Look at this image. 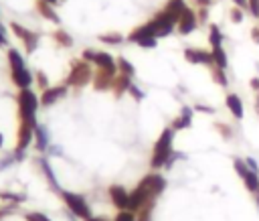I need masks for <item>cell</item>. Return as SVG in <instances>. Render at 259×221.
I'll return each instance as SVG.
<instances>
[{"instance_id": "60d3db41", "label": "cell", "mask_w": 259, "mask_h": 221, "mask_svg": "<svg viewBox=\"0 0 259 221\" xmlns=\"http://www.w3.org/2000/svg\"><path fill=\"white\" fill-rule=\"evenodd\" d=\"M217 128L223 132L225 138H231V128H229V126H225V124H217Z\"/></svg>"}, {"instance_id": "74e56055", "label": "cell", "mask_w": 259, "mask_h": 221, "mask_svg": "<svg viewBox=\"0 0 259 221\" xmlns=\"http://www.w3.org/2000/svg\"><path fill=\"white\" fill-rule=\"evenodd\" d=\"M247 6L251 8L253 16H257V18H259V0H247Z\"/></svg>"}, {"instance_id": "30bf717a", "label": "cell", "mask_w": 259, "mask_h": 221, "mask_svg": "<svg viewBox=\"0 0 259 221\" xmlns=\"http://www.w3.org/2000/svg\"><path fill=\"white\" fill-rule=\"evenodd\" d=\"M176 26H178V30H180L182 34H190V32L196 28V14L192 12V8L186 6V8L182 10V14H180Z\"/></svg>"}, {"instance_id": "bcb514c9", "label": "cell", "mask_w": 259, "mask_h": 221, "mask_svg": "<svg viewBox=\"0 0 259 221\" xmlns=\"http://www.w3.org/2000/svg\"><path fill=\"white\" fill-rule=\"evenodd\" d=\"M198 18H200V20H204V18H206V8H200V12H198Z\"/></svg>"}, {"instance_id": "b9f144b4", "label": "cell", "mask_w": 259, "mask_h": 221, "mask_svg": "<svg viewBox=\"0 0 259 221\" xmlns=\"http://www.w3.org/2000/svg\"><path fill=\"white\" fill-rule=\"evenodd\" d=\"M245 162H247V166H249V168H251L253 172H257V174H259V166H257V162H255L253 158H247Z\"/></svg>"}, {"instance_id": "f907efd6", "label": "cell", "mask_w": 259, "mask_h": 221, "mask_svg": "<svg viewBox=\"0 0 259 221\" xmlns=\"http://www.w3.org/2000/svg\"><path fill=\"white\" fill-rule=\"evenodd\" d=\"M0 45H4V36H2V32H0Z\"/></svg>"}, {"instance_id": "11a10c76", "label": "cell", "mask_w": 259, "mask_h": 221, "mask_svg": "<svg viewBox=\"0 0 259 221\" xmlns=\"http://www.w3.org/2000/svg\"><path fill=\"white\" fill-rule=\"evenodd\" d=\"M257 203H259V193H257Z\"/></svg>"}, {"instance_id": "c3c4849f", "label": "cell", "mask_w": 259, "mask_h": 221, "mask_svg": "<svg viewBox=\"0 0 259 221\" xmlns=\"http://www.w3.org/2000/svg\"><path fill=\"white\" fill-rule=\"evenodd\" d=\"M251 34H253V39L259 43V28H253V30H251Z\"/></svg>"}, {"instance_id": "5bb4252c", "label": "cell", "mask_w": 259, "mask_h": 221, "mask_svg": "<svg viewBox=\"0 0 259 221\" xmlns=\"http://www.w3.org/2000/svg\"><path fill=\"white\" fill-rule=\"evenodd\" d=\"M65 95V87H47V89H42V93H40V103L42 105H53L59 97H63Z\"/></svg>"}, {"instance_id": "ffe728a7", "label": "cell", "mask_w": 259, "mask_h": 221, "mask_svg": "<svg viewBox=\"0 0 259 221\" xmlns=\"http://www.w3.org/2000/svg\"><path fill=\"white\" fill-rule=\"evenodd\" d=\"M184 8H186V4H184L182 0H168L166 6H164V12H168V14L178 22V18H180V14H182Z\"/></svg>"}, {"instance_id": "52a82bcc", "label": "cell", "mask_w": 259, "mask_h": 221, "mask_svg": "<svg viewBox=\"0 0 259 221\" xmlns=\"http://www.w3.org/2000/svg\"><path fill=\"white\" fill-rule=\"evenodd\" d=\"M10 28H12V32L24 43V47H26V53H32L34 49H36V43H38V36L34 34V32H30L28 28H24V26H20L18 22H12L10 24Z\"/></svg>"}, {"instance_id": "8d00e7d4", "label": "cell", "mask_w": 259, "mask_h": 221, "mask_svg": "<svg viewBox=\"0 0 259 221\" xmlns=\"http://www.w3.org/2000/svg\"><path fill=\"white\" fill-rule=\"evenodd\" d=\"M36 83H38L40 89H47V87H49V79H47V75H45V73H38V75H36Z\"/></svg>"}, {"instance_id": "e575fe53", "label": "cell", "mask_w": 259, "mask_h": 221, "mask_svg": "<svg viewBox=\"0 0 259 221\" xmlns=\"http://www.w3.org/2000/svg\"><path fill=\"white\" fill-rule=\"evenodd\" d=\"M138 45H140V47H144V49H154V47L158 45V41H156V36H148V39L138 41Z\"/></svg>"}, {"instance_id": "1f68e13d", "label": "cell", "mask_w": 259, "mask_h": 221, "mask_svg": "<svg viewBox=\"0 0 259 221\" xmlns=\"http://www.w3.org/2000/svg\"><path fill=\"white\" fill-rule=\"evenodd\" d=\"M55 39H57L63 47H69V45L73 43V41H71V36H69V32H65V30H61V28H59V30H55Z\"/></svg>"}, {"instance_id": "83f0119b", "label": "cell", "mask_w": 259, "mask_h": 221, "mask_svg": "<svg viewBox=\"0 0 259 221\" xmlns=\"http://www.w3.org/2000/svg\"><path fill=\"white\" fill-rule=\"evenodd\" d=\"M34 138H36V148L45 150L47 148V134L42 128H34Z\"/></svg>"}, {"instance_id": "7c38bea8", "label": "cell", "mask_w": 259, "mask_h": 221, "mask_svg": "<svg viewBox=\"0 0 259 221\" xmlns=\"http://www.w3.org/2000/svg\"><path fill=\"white\" fill-rule=\"evenodd\" d=\"M186 61L190 63H202V65H214L212 61V53L210 51H202V49H186L184 51Z\"/></svg>"}, {"instance_id": "9a60e30c", "label": "cell", "mask_w": 259, "mask_h": 221, "mask_svg": "<svg viewBox=\"0 0 259 221\" xmlns=\"http://www.w3.org/2000/svg\"><path fill=\"white\" fill-rule=\"evenodd\" d=\"M12 81H14L16 87L26 89V87L32 83V75L28 73L26 67H22V69H14V71H12Z\"/></svg>"}, {"instance_id": "f5cc1de1", "label": "cell", "mask_w": 259, "mask_h": 221, "mask_svg": "<svg viewBox=\"0 0 259 221\" xmlns=\"http://www.w3.org/2000/svg\"><path fill=\"white\" fill-rule=\"evenodd\" d=\"M2 142H4V138H2V134H0V146H2Z\"/></svg>"}, {"instance_id": "603a6c76", "label": "cell", "mask_w": 259, "mask_h": 221, "mask_svg": "<svg viewBox=\"0 0 259 221\" xmlns=\"http://www.w3.org/2000/svg\"><path fill=\"white\" fill-rule=\"evenodd\" d=\"M8 63H10V71L24 67V59L20 57V53H18L16 49H10V51H8Z\"/></svg>"}, {"instance_id": "f35d334b", "label": "cell", "mask_w": 259, "mask_h": 221, "mask_svg": "<svg viewBox=\"0 0 259 221\" xmlns=\"http://www.w3.org/2000/svg\"><path fill=\"white\" fill-rule=\"evenodd\" d=\"M231 18H233L235 22H241V20H243V10H241L239 6H235L233 12H231Z\"/></svg>"}, {"instance_id": "d4e9b609", "label": "cell", "mask_w": 259, "mask_h": 221, "mask_svg": "<svg viewBox=\"0 0 259 221\" xmlns=\"http://www.w3.org/2000/svg\"><path fill=\"white\" fill-rule=\"evenodd\" d=\"M117 71L121 73V75H127V77H132L134 73H136V69H134V65L125 59V57H119L117 59Z\"/></svg>"}, {"instance_id": "f546056e", "label": "cell", "mask_w": 259, "mask_h": 221, "mask_svg": "<svg viewBox=\"0 0 259 221\" xmlns=\"http://www.w3.org/2000/svg\"><path fill=\"white\" fill-rule=\"evenodd\" d=\"M99 41L109 43V45H117V43H121L123 39H121V34H119V32H107V34H101V36H99Z\"/></svg>"}, {"instance_id": "6da1fadb", "label": "cell", "mask_w": 259, "mask_h": 221, "mask_svg": "<svg viewBox=\"0 0 259 221\" xmlns=\"http://www.w3.org/2000/svg\"><path fill=\"white\" fill-rule=\"evenodd\" d=\"M172 140H174V130L172 128H166L160 134V138L156 140V144H154V152H152V158H150L152 168L168 166L170 156H172Z\"/></svg>"}, {"instance_id": "db71d44e", "label": "cell", "mask_w": 259, "mask_h": 221, "mask_svg": "<svg viewBox=\"0 0 259 221\" xmlns=\"http://www.w3.org/2000/svg\"><path fill=\"white\" fill-rule=\"evenodd\" d=\"M47 2H49V4H55V2H57V0H47Z\"/></svg>"}, {"instance_id": "7a4b0ae2", "label": "cell", "mask_w": 259, "mask_h": 221, "mask_svg": "<svg viewBox=\"0 0 259 221\" xmlns=\"http://www.w3.org/2000/svg\"><path fill=\"white\" fill-rule=\"evenodd\" d=\"M18 107H20V118H22V122L36 128V124H34V114H36V107H38V97H36V93L30 91L28 87H26V89H20V93H18Z\"/></svg>"}, {"instance_id": "836d02e7", "label": "cell", "mask_w": 259, "mask_h": 221, "mask_svg": "<svg viewBox=\"0 0 259 221\" xmlns=\"http://www.w3.org/2000/svg\"><path fill=\"white\" fill-rule=\"evenodd\" d=\"M40 168H42V172L47 174L49 182H51L53 187H57V180H55V176H53V170H51V166H49V162H47V160H40Z\"/></svg>"}, {"instance_id": "5b68a950", "label": "cell", "mask_w": 259, "mask_h": 221, "mask_svg": "<svg viewBox=\"0 0 259 221\" xmlns=\"http://www.w3.org/2000/svg\"><path fill=\"white\" fill-rule=\"evenodd\" d=\"M140 185H142V187H146V191L156 199L158 195H162V193H164V189H166V178H164L162 174L152 172V174H146V176L140 180Z\"/></svg>"}, {"instance_id": "7dc6e473", "label": "cell", "mask_w": 259, "mask_h": 221, "mask_svg": "<svg viewBox=\"0 0 259 221\" xmlns=\"http://www.w3.org/2000/svg\"><path fill=\"white\" fill-rule=\"evenodd\" d=\"M196 109H202V112H208V114H212V107H206V105H196Z\"/></svg>"}, {"instance_id": "ba28073f", "label": "cell", "mask_w": 259, "mask_h": 221, "mask_svg": "<svg viewBox=\"0 0 259 221\" xmlns=\"http://www.w3.org/2000/svg\"><path fill=\"white\" fill-rule=\"evenodd\" d=\"M107 195H109L111 203H113L119 211H121V209H130V193H127L123 187H119V185H111L109 191H107Z\"/></svg>"}, {"instance_id": "44dd1931", "label": "cell", "mask_w": 259, "mask_h": 221, "mask_svg": "<svg viewBox=\"0 0 259 221\" xmlns=\"http://www.w3.org/2000/svg\"><path fill=\"white\" fill-rule=\"evenodd\" d=\"M93 63H95L99 69H109V71H115V69H117V65L113 63V57H111L109 53H97Z\"/></svg>"}, {"instance_id": "4316f807", "label": "cell", "mask_w": 259, "mask_h": 221, "mask_svg": "<svg viewBox=\"0 0 259 221\" xmlns=\"http://www.w3.org/2000/svg\"><path fill=\"white\" fill-rule=\"evenodd\" d=\"M208 41H210L212 49H214V47H221L223 34H221V30H219V26H217V24H210V34H208Z\"/></svg>"}, {"instance_id": "ee69618b", "label": "cell", "mask_w": 259, "mask_h": 221, "mask_svg": "<svg viewBox=\"0 0 259 221\" xmlns=\"http://www.w3.org/2000/svg\"><path fill=\"white\" fill-rule=\"evenodd\" d=\"M251 87L259 91V79H257V77H253V79H251Z\"/></svg>"}, {"instance_id": "4dcf8cb0", "label": "cell", "mask_w": 259, "mask_h": 221, "mask_svg": "<svg viewBox=\"0 0 259 221\" xmlns=\"http://www.w3.org/2000/svg\"><path fill=\"white\" fill-rule=\"evenodd\" d=\"M113 221H136V213L130 211V209H121V211L115 215Z\"/></svg>"}, {"instance_id": "2e32d148", "label": "cell", "mask_w": 259, "mask_h": 221, "mask_svg": "<svg viewBox=\"0 0 259 221\" xmlns=\"http://www.w3.org/2000/svg\"><path fill=\"white\" fill-rule=\"evenodd\" d=\"M227 107H229V112H231L237 120H241L243 114H245V109H243V101H241V97H239L237 93H229V95H227Z\"/></svg>"}, {"instance_id": "9c48e42d", "label": "cell", "mask_w": 259, "mask_h": 221, "mask_svg": "<svg viewBox=\"0 0 259 221\" xmlns=\"http://www.w3.org/2000/svg\"><path fill=\"white\" fill-rule=\"evenodd\" d=\"M154 22H156V34L158 36H166V34H170L172 32V28L176 26V20L168 14V12H158L156 16H154Z\"/></svg>"}, {"instance_id": "d6986e66", "label": "cell", "mask_w": 259, "mask_h": 221, "mask_svg": "<svg viewBox=\"0 0 259 221\" xmlns=\"http://www.w3.org/2000/svg\"><path fill=\"white\" fill-rule=\"evenodd\" d=\"M190 122H192V109H190V107H182L180 118H176V120L172 122V130L176 132V130L188 128V126H190Z\"/></svg>"}, {"instance_id": "4fadbf2b", "label": "cell", "mask_w": 259, "mask_h": 221, "mask_svg": "<svg viewBox=\"0 0 259 221\" xmlns=\"http://www.w3.org/2000/svg\"><path fill=\"white\" fill-rule=\"evenodd\" d=\"M148 36H156V39H158V34H156V22H154V20L142 24L140 28H134L132 34H130V41H132V43H138V41L148 39Z\"/></svg>"}, {"instance_id": "7bdbcfd3", "label": "cell", "mask_w": 259, "mask_h": 221, "mask_svg": "<svg viewBox=\"0 0 259 221\" xmlns=\"http://www.w3.org/2000/svg\"><path fill=\"white\" fill-rule=\"evenodd\" d=\"M127 91H130V93H132L136 99H140V97H142V91H140L136 85H130V89H127Z\"/></svg>"}, {"instance_id": "cb8c5ba5", "label": "cell", "mask_w": 259, "mask_h": 221, "mask_svg": "<svg viewBox=\"0 0 259 221\" xmlns=\"http://www.w3.org/2000/svg\"><path fill=\"white\" fill-rule=\"evenodd\" d=\"M210 53H212V61H214V67H221V69H225V67H227V53L223 51V47H214Z\"/></svg>"}, {"instance_id": "3957f363", "label": "cell", "mask_w": 259, "mask_h": 221, "mask_svg": "<svg viewBox=\"0 0 259 221\" xmlns=\"http://www.w3.org/2000/svg\"><path fill=\"white\" fill-rule=\"evenodd\" d=\"M89 81H93V71L87 61H75L71 67V73L67 77V85L71 87H85Z\"/></svg>"}, {"instance_id": "7402d4cb", "label": "cell", "mask_w": 259, "mask_h": 221, "mask_svg": "<svg viewBox=\"0 0 259 221\" xmlns=\"http://www.w3.org/2000/svg\"><path fill=\"white\" fill-rule=\"evenodd\" d=\"M243 185H245V189H247L249 193L257 195V193H259V174L253 172V170H249V172L243 176Z\"/></svg>"}, {"instance_id": "f1b7e54d", "label": "cell", "mask_w": 259, "mask_h": 221, "mask_svg": "<svg viewBox=\"0 0 259 221\" xmlns=\"http://www.w3.org/2000/svg\"><path fill=\"white\" fill-rule=\"evenodd\" d=\"M233 166H235V172H237L241 178L251 170V168L247 166V162H245V160H241V158H235V160H233Z\"/></svg>"}, {"instance_id": "ab89813d", "label": "cell", "mask_w": 259, "mask_h": 221, "mask_svg": "<svg viewBox=\"0 0 259 221\" xmlns=\"http://www.w3.org/2000/svg\"><path fill=\"white\" fill-rule=\"evenodd\" d=\"M95 55H97V51L85 49V51H83V61H95Z\"/></svg>"}, {"instance_id": "681fc988", "label": "cell", "mask_w": 259, "mask_h": 221, "mask_svg": "<svg viewBox=\"0 0 259 221\" xmlns=\"http://www.w3.org/2000/svg\"><path fill=\"white\" fill-rule=\"evenodd\" d=\"M85 221H107V219H103V217H93V215H91V217L85 219Z\"/></svg>"}, {"instance_id": "f6af8a7d", "label": "cell", "mask_w": 259, "mask_h": 221, "mask_svg": "<svg viewBox=\"0 0 259 221\" xmlns=\"http://www.w3.org/2000/svg\"><path fill=\"white\" fill-rule=\"evenodd\" d=\"M235 2V6H239V8H245L247 6V0H233Z\"/></svg>"}, {"instance_id": "484cf974", "label": "cell", "mask_w": 259, "mask_h": 221, "mask_svg": "<svg viewBox=\"0 0 259 221\" xmlns=\"http://www.w3.org/2000/svg\"><path fill=\"white\" fill-rule=\"evenodd\" d=\"M154 203H156V201H152V203H148L146 207H142V209L138 211V215H136V221H152V209H154Z\"/></svg>"}, {"instance_id": "d590c367", "label": "cell", "mask_w": 259, "mask_h": 221, "mask_svg": "<svg viewBox=\"0 0 259 221\" xmlns=\"http://www.w3.org/2000/svg\"><path fill=\"white\" fill-rule=\"evenodd\" d=\"M26 221H51V219L47 215H42V213H28Z\"/></svg>"}, {"instance_id": "277c9868", "label": "cell", "mask_w": 259, "mask_h": 221, "mask_svg": "<svg viewBox=\"0 0 259 221\" xmlns=\"http://www.w3.org/2000/svg\"><path fill=\"white\" fill-rule=\"evenodd\" d=\"M63 201H65V205L69 207V211L75 213L77 217H83V219H89V217H91V209H89L87 201H85L81 195L63 191Z\"/></svg>"}, {"instance_id": "ac0fdd59", "label": "cell", "mask_w": 259, "mask_h": 221, "mask_svg": "<svg viewBox=\"0 0 259 221\" xmlns=\"http://www.w3.org/2000/svg\"><path fill=\"white\" fill-rule=\"evenodd\" d=\"M36 8H38V12H40L42 18H47V20H51V22H59V14L53 10V4H49L47 0H38Z\"/></svg>"}, {"instance_id": "e0dca14e", "label": "cell", "mask_w": 259, "mask_h": 221, "mask_svg": "<svg viewBox=\"0 0 259 221\" xmlns=\"http://www.w3.org/2000/svg\"><path fill=\"white\" fill-rule=\"evenodd\" d=\"M130 77L127 75H121V73H117L115 77H113V83H111V89H113V93L119 97L121 93H125L127 89H130Z\"/></svg>"}, {"instance_id": "816d5d0a", "label": "cell", "mask_w": 259, "mask_h": 221, "mask_svg": "<svg viewBox=\"0 0 259 221\" xmlns=\"http://www.w3.org/2000/svg\"><path fill=\"white\" fill-rule=\"evenodd\" d=\"M257 112H259V93H257Z\"/></svg>"}, {"instance_id": "8992f818", "label": "cell", "mask_w": 259, "mask_h": 221, "mask_svg": "<svg viewBox=\"0 0 259 221\" xmlns=\"http://www.w3.org/2000/svg\"><path fill=\"white\" fill-rule=\"evenodd\" d=\"M32 136H34V126L30 124H20L18 128V140H16V158H22V152L28 148V144L32 142Z\"/></svg>"}, {"instance_id": "d6a6232c", "label": "cell", "mask_w": 259, "mask_h": 221, "mask_svg": "<svg viewBox=\"0 0 259 221\" xmlns=\"http://www.w3.org/2000/svg\"><path fill=\"white\" fill-rule=\"evenodd\" d=\"M212 77H214V81H217L219 85H223V87L229 83V81H227V75H225V69H221V67H214Z\"/></svg>"}, {"instance_id": "8fae6325", "label": "cell", "mask_w": 259, "mask_h": 221, "mask_svg": "<svg viewBox=\"0 0 259 221\" xmlns=\"http://www.w3.org/2000/svg\"><path fill=\"white\" fill-rule=\"evenodd\" d=\"M113 77H115V71H109V69H99L97 73H93V87H95L97 91L111 89Z\"/></svg>"}]
</instances>
